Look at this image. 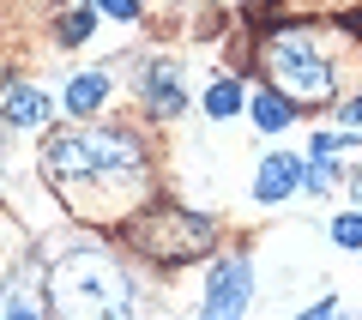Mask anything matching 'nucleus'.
Instances as JSON below:
<instances>
[{"instance_id": "a211bd4d", "label": "nucleus", "mask_w": 362, "mask_h": 320, "mask_svg": "<svg viewBox=\"0 0 362 320\" xmlns=\"http://www.w3.org/2000/svg\"><path fill=\"white\" fill-rule=\"evenodd\" d=\"M356 205H362V176H356Z\"/></svg>"}, {"instance_id": "423d86ee", "label": "nucleus", "mask_w": 362, "mask_h": 320, "mask_svg": "<svg viewBox=\"0 0 362 320\" xmlns=\"http://www.w3.org/2000/svg\"><path fill=\"white\" fill-rule=\"evenodd\" d=\"M296 188H302V164H296V157H266L259 176H254V200H266V205L290 200Z\"/></svg>"}, {"instance_id": "f03ea898", "label": "nucleus", "mask_w": 362, "mask_h": 320, "mask_svg": "<svg viewBox=\"0 0 362 320\" xmlns=\"http://www.w3.org/2000/svg\"><path fill=\"white\" fill-rule=\"evenodd\" d=\"M61 320H133V284L121 278V266L97 248H78L54 266V290H49Z\"/></svg>"}, {"instance_id": "0eeeda50", "label": "nucleus", "mask_w": 362, "mask_h": 320, "mask_svg": "<svg viewBox=\"0 0 362 320\" xmlns=\"http://www.w3.org/2000/svg\"><path fill=\"white\" fill-rule=\"evenodd\" d=\"M145 97H151L157 115H181V103H187V97H181V73H175L169 61H157L151 79H145Z\"/></svg>"}, {"instance_id": "7ed1b4c3", "label": "nucleus", "mask_w": 362, "mask_h": 320, "mask_svg": "<svg viewBox=\"0 0 362 320\" xmlns=\"http://www.w3.org/2000/svg\"><path fill=\"white\" fill-rule=\"evenodd\" d=\"M272 79H278L290 97H302V103H326L332 97V67H326V55L314 49V37H302V30L272 37Z\"/></svg>"}, {"instance_id": "20e7f679", "label": "nucleus", "mask_w": 362, "mask_h": 320, "mask_svg": "<svg viewBox=\"0 0 362 320\" xmlns=\"http://www.w3.org/2000/svg\"><path fill=\"white\" fill-rule=\"evenodd\" d=\"M247 296H254V266H247L242 254L218 260L211 278H206V308H199V320H242Z\"/></svg>"}, {"instance_id": "dca6fc26", "label": "nucleus", "mask_w": 362, "mask_h": 320, "mask_svg": "<svg viewBox=\"0 0 362 320\" xmlns=\"http://www.w3.org/2000/svg\"><path fill=\"white\" fill-rule=\"evenodd\" d=\"M344 121H350V127H362V97H356V103H344Z\"/></svg>"}, {"instance_id": "ddd939ff", "label": "nucleus", "mask_w": 362, "mask_h": 320, "mask_svg": "<svg viewBox=\"0 0 362 320\" xmlns=\"http://www.w3.org/2000/svg\"><path fill=\"white\" fill-rule=\"evenodd\" d=\"M90 37V13H66L61 18V42H85Z\"/></svg>"}, {"instance_id": "4468645a", "label": "nucleus", "mask_w": 362, "mask_h": 320, "mask_svg": "<svg viewBox=\"0 0 362 320\" xmlns=\"http://www.w3.org/2000/svg\"><path fill=\"white\" fill-rule=\"evenodd\" d=\"M109 18H139V0H97Z\"/></svg>"}, {"instance_id": "1a4fd4ad", "label": "nucleus", "mask_w": 362, "mask_h": 320, "mask_svg": "<svg viewBox=\"0 0 362 320\" xmlns=\"http://www.w3.org/2000/svg\"><path fill=\"white\" fill-rule=\"evenodd\" d=\"M6 121H13V127H42V121H49V103H42V91L13 85V91H6Z\"/></svg>"}, {"instance_id": "f257e3e1", "label": "nucleus", "mask_w": 362, "mask_h": 320, "mask_svg": "<svg viewBox=\"0 0 362 320\" xmlns=\"http://www.w3.org/2000/svg\"><path fill=\"white\" fill-rule=\"evenodd\" d=\"M42 164H49L54 188L73 200V193L109 188V181H139V139L133 133H54L42 145Z\"/></svg>"}, {"instance_id": "f3484780", "label": "nucleus", "mask_w": 362, "mask_h": 320, "mask_svg": "<svg viewBox=\"0 0 362 320\" xmlns=\"http://www.w3.org/2000/svg\"><path fill=\"white\" fill-rule=\"evenodd\" d=\"M6 320H37V314H30V308H13V314H6Z\"/></svg>"}, {"instance_id": "9d476101", "label": "nucleus", "mask_w": 362, "mask_h": 320, "mask_svg": "<svg viewBox=\"0 0 362 320\" xmlns=\"http://www.w3.org/2000/svg\"><path fill=\"white\" fill-rule=\"evenodd\" d=\"M247 115H254L259 133H278V127H290V103L272 97V91H259V97H247Z\"/></svg>"}, {"instance_id": "9b49d317", "label": "nucleus", "mask_w": 362, "mask_h": 320, "mask_svg": "<svg viewBox=\"0 0 362 320\" xmlns=\"http://www.w3.org/2000/svg\"><path fill=\"white\" fill-rule=\"evenodd\" d=\"M235 109H247V97H242V85H235V79H218V85L206 91V115H211V121H230Z\"/></svg>"}, {"instance_id": "6e6552de", "label": "nucleus", "mask_w": 362, "mask_h": 320, "mask_svg": "<svg viewBox=\"0 0 362 320\" xmlns=\"http://www.w3.org/2000/svg\"><path fill=\"white\" fill-rule=\"evenodd\" d=\"M103 97H109V79L103 73H78V79H66V115H97L103 109Z\"/></svg>"}, {"instance_id": "39448f33", "label": "nucleus", "mask_w": 362, "mask_h": 320, "mask_svg": "<svg viewBox=\"0 0 362 320\" xmlns=\"http://www.w3.org/2000/svg\"><path fill=\"white\" fill-rule=\"evenodd\" d=\"M211 218H194V212H163V218H151L139 230V242L151 248V254H169V260H187L199 254V248H211Z\"/></svg>"}, {"instance_id": "2eb2a0df", "label": "nucleus", "mask_w": 362, "mask_h": 320, "mask_svg": "<svg viewBox=\"0 0 362 320\" xmlns=\"http://www.w3.org/2000/svg\"><path fill=\"white\" fill-rule=\"evenodd\" d=\"M296 320H332V296H320V302H314L308 314H296Z\"/></svg>"}, {"instance_id": "f8f14e48", "label": "nucleus", "mask_w": 362, "mask_h": 320, "mask_svg": "<svg viewBox=\"0 0 362 320\" xmlns=\"http://www.w3.org/2000/svg\"><path fill=\"white\" fill-rule=\"evenodd\" d=\"M332 242H338V248H362V212H344V218H332Z\"/></svg>"}]
</instances>
